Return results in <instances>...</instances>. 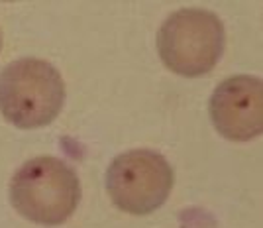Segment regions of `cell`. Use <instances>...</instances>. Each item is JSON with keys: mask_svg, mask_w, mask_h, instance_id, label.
I'll use <instances>...</instances> for the list:
<instances>
[{"mask_svg": "<svg viewBox=\"0 0 263 228\" xmlns=\"http://www.w3.org/2000/svg\"><path fill=\"white\" fill-rule=\"evenodd\" d=\"M0 47H2V33H0Z\"/></svg>", "mask_w": 263, "mask_h": 228, "instance_id": "obj_6", "label": "cell"}, {"mask_svg": "<svg viewBox=\"0 0 263 228\" xmlns=\"http://www.w3.org/2000/svg\"><path fill=\"white\" fill-rule=\"evenodd\" d=\"M173 167L154 150H130L114 157L106 171L112 203L130 215H149L173 189Z\"/></svg>", "mask_w": 263, "mask_h": 228, "instance_id": "obj_4", "label": "cell"}, {"mask_svg": "<svg viewBox=\"0 0 263 228\" xmlns=\"http://www.w3.org/2000/svg\"><path fill=\"white\" fill-rule=\"evenodd\" d=\"M210 120L232 142H248L263 132V83L259 77L234 75L214 89Z\"/></svg>", "mask_w": 263, "mask_h": 228, "instance_id": "obj_5", "label": "cell"}, {"mask_svg": "<svg viewBox=\"0 0 263 228\" xmlns=\"http://www.w3.org/2000/svg\"><path fill=\"white\" fill-rule=\"evenodd\" d=\"M65 102V83L51 63L16 59L0 73V112L16 128H42L57 118Z\"/></svg>", "mask_w": 263, "mask_h": 228, "instance_id": "obj_2", "label": "cell"}, {"mask_svg": "<svg viewBox=\"0 0 263 228\" xmlns=\"http://www.w3.org/2000/svg\"><path fill=\"white\" fill-rule=\"evenodd\" d=\"M8 193L12 206L24 218L42 226H59L79 206L81 183L69 163L37 155L14 173Z\"/></svg>", "mask_w": 263, "mask_h": 228, "instance_id": "obj_1", "label": "cell"}, {"mask_svg": "<svg viewBox=\"0 0 263 228\" xmlns=\"http://www.w3.org/2000/svg\"><path fill=\"white\" fill-rule=\"evenodd\" d=\"M226 32L214 12L181 8L157 32V51L167 69L183 77L210 73L224 54Z\"/></svg>", "mask_w": 263, "mask_h": 228, "instance_id": "obj_3", "label": "cell"}]
</instances>
